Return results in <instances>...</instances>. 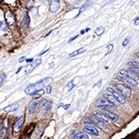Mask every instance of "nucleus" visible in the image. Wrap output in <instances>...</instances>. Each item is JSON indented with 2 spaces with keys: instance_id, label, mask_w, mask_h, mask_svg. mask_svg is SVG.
<instances>
[{
  "instance_id": "22",
  "label": "nucleus",
  "mask_w": 139,
  "mask_h": 139,
  "mask_svg": "<svg viewBox=\"0 0 139 139\" xmlns=\"http://www.w3.org/2000/svg\"><path fill=\"white\" fill-rule=\"evenodd\" d=\"M104 31H105L104 27H103V26H99V27H97L95 30V33L97 36H100V35L104 32Z\"/></svg>"
},
{
  "instance_id": "38",
  "label": "nucleus",
  "mask_w": 139,
  "mask_h": 139,
  "mask_svg": "<svg viewBox=\"0 0 139 139\" xmlns=\"http://www.w3.org/2000/svg\"><path fill=\"white\" fill-rule=\"evenodd\" d=\"M70 107V104H68V105H65L64 106V109H68V108Z\"/></svg>"
},
{
  "instance_id": "28",
  "label": "nucleus",
  "mask_w": 139,
  "mask_h": 139,
  "mask_svg": "<svg viewBox=\"0 0 139 139\" xmlns=\"http://www.w3.org/2000/svg\"><path fill=\"white\" fill-rule=\"evenodd\" d=\"M45 94V91H44V89H40V90H37V91H35L34 92V94L32 95H44Z\"/></svg>"
},
{
  "instance_id": "18",
  "label": "nucleus",
  "mask_w": 139,
  "mask_h": 139,
  "mask_svg": "<svg viewBox=\"0 0 139 139\" xmlns=\"http://www.w3.org/2000/svg\"><path fill=\"white\" fill-rule=\"evenodd\" d=\"M130 65H131V69H130V71H131L134 75L139 76V64L135 63L134 61H132V62H130Z\"/></svg>"
},
{
  "instance_id": "25",
  "label": "nucleus",
  "mask_w": 139,
  "mask_h": 139,
  "mask_svg": "<svg viewBox=\"0 0 139 139\" xmlns=\"http://www.w3.org/2000/svg\"><path fill=\"white\" fill-rule=\"evenodd\" d=\"M7 129L6 127H2L1 126V128H0V139H3L5 137V135L7 134Z\"/></svg>"
},
{
  "instance_id": "8",
  "label": "nucleus",
  "mask_w": 139,
  "mask_h": 139,
  "mask_svg": "<svg viewBox=\"0 0 139 139\" xmlns=\"http://www.w3.org/2000/svg\"><path fill=\"white\" fill-rule=\"evenodd\" d=\"M5 20L8 26H12L15 23V16L11 11H6L5 13Z\"/></svg>"
},
{
  "instance_id": "13",
  "label": "nucleus",
  "mask_w": 139,
  "mask_h": 139,
  "mask_svg": "<svg viewBox=\"0 0 139 139\" xmlns=\"http://www.w3.org/2000/svg\"><path fill=\"white\" fill-rule=\"evenodd\" d=\"M83 131L85 133H87V134H92V135H95V136L99 135L98 130H97V128L93 127V126H87V125H85V126L83 127Z\"/></svg>"
},
{
  "instance_id": "20",
  "label": "nucleus",
  "mask_w": 139,
  "mask_h": 139,
  "mask_svg": "<svg viewBox=\"0 0 139 139\" xmlns=\"http://www.w3.org/2000/svg\"><path fill=\"white\" fill-rule=\"evenodd\" d=\"M35 91H37V89H36V86H35V84L33 83V84H30V85L28 86L25 90H24V92H25L26 95H32L33 94H34Z\"/></svg>"
},
{
  "instance_id": "7",
  "label": "nucleus",
  "mask_w": 139,
  "mask_h": 139,
  "mask_svg": "<svg viewBox=\"0 0 139 139\" xmlns=\"http://www.w3.org/2000/svg\"><path fill=\"white\" fill-rule=\"evenodd\" d=\"M119 81L123 82V83H126L128 85H132V86H136L138 84V82L134 79H131V78H127V77H123V76H119L117 78Z\"/></svg>"
},
{
  "instance_id": "11",
  "label": "nucleus",
  "mask_w": 139,
  "mask_h": 139,
  "mask_svg": "<svg viewBox=\"0 0 139 139\" xmlns=\"http://www.w3.org/2000/svg\"><path fill=\"white\" fill-rule=\"evenodd\" d=\"M24 119H25V116L22 115L21 117H20V118L17 120V121L15 123V124H14L13 126V130L15 133H18L20 130H21V126H22L23 123H24Z\"/></svg>"
},
{
  "instance_id": "2",
  "label": "nucleus",
  "mask_w": 139,
  "mask_h": 139,
  "mask_svg": "<svg viewBox=\"0 0 139 139\" xmlns=\"http://www.w3.org/2000/svg\"><path fill=\"white\" fill-rule=\"evenodd\" d=\"M40 107L42 108V112L46 116H47L51 111V108H52V101L46 98H43L40 101Z\"/></svg>"
},
{
  "instance_id": "1",
  "label": "nucleus",
  "mask_w": 139,
  "mask_h": 139,
  "mask_svg": "<svg viewBox=\"0 0 139 139\" xmlns=\"http://www.w3.org/2000/svg\"><path fill=\"white\" fill-rule=\"evenodd\" d=\"M114 88L116 90L120 93V95H123L124 97H130L132 95V91L128 86L124 85V84H121V83H117V84H114Z\"/></svg>"
},
{
  "instance_id": "19",
  "label": "nucleus",
  "mask_w": 139,
  "mask_h": 139,
  "mask_svg": "<svg viewBox=\"0 0 139 139\" xmlns=\"http://www.w3.org/2000/svg\"><path fill=\"white\" fill-rule=\"evenodd\" d=\"M19 107H20V105H19L18 102H15L13 104L7 106V108H5L4 111L5 112H13V111H16L19 109Z\"/></svg>"
},
{
  "instance_id": "36",
  "label": "nucleus",
  "mask_w": 139,
  "mask_h": 139,
  "mask_svg": "<svg viewBox=\"0 0 139 139\" xmlns=\"http://www.w3.org/2000/svg\"><path fill=\"white\" fill-rule=\"evenodd\" d=\"M77 37H78V35H76V36H74V37H72V38H71V39L69 40V43H71V42H72L74 39H76Z\"/></svg>"
},
{
  "instance_id": "5",
  "label": "nucleus",
  "mask_w": 139,
  "mask_h": 139,
  "mask_svg": "<svg viewBox=\"0 0 139 139\" xmlns=\"http://www.w3.org/2000/svg\"><path fill=\"white\" fill-rule=\"evenodd\" d=\"M71 137L72 139H90L88 134L84 132H81L78 130H72L71 131Z\"/></svg>"
},
{
  "instance_id": "23",
  "label": "nucleus",
  "mask_w": 139,
  "mask_h": 139,
  "mask_svg": "<svg viewBox=\"0 0 139 139\" xmlns=\"http://www.w3.org/2000/svg\"><path fill=\"white\" fill-rule=\"evenodd\" d=\"M83 123H84V124H85V125H87V126H93V125L95 124V123H94V120H91L90 118H85V119H83Z\"/></svg>"
},
{
  "instance_id": "41",
  "label": "nucleus",
  "mask_w": 139,
  "mask_h": 139,
  "mask_svg": "<svg viewBox=\"0 0 139 139\" xmlns=\"http://www.w3.org/2000/svg\"><path fill=\"white\" fill-rule=\"evenodd\" d=\"M2 25H3V23H2V21H0V29H1V27H2Z\"/></svg>"
},
{
  "instance_id": "33",
  "label": "nucleus",
  "mask_w": 139,
  "mask_h": 139,
  "mask_svg": "<svg viewBox=\"0 0 139 139\" xmlns=\"http://www.w3.org/2000/svg\"><path fill=\"white\" fill-rule=\"evenodd\" d=\"M134 25H139V16L134 20Z\"/></svg>"
},
{
  "instance_id": "17",
  "label": "nucleus",
  "mask_w": 139,
  "mask_h": 139,
  "mask_svg": "<svg viewBox=\"0 0 139 139\" xmlns=\"http://www.w3.org/2000/svg\"><path fill=\"white\" fill-rule=\"evenodd\" d=\"M38 104H39V101L38 100H32L29 104V107H28V110H29V113L32 114L35 111L36 108L38 107Z\"/></svg>"
},
{
  "instance_id": "37",
  "label": "nucleus",
  "mask_w": 139,
  "mask_h": 139,
  "mask_svg": "<svg viewBox=\"0 0 139 139\" xmlns=\"http://www.w3.org/2000/svg\"><path fill=\"white\" fill-rule=\"evenodd\" d=\"M26 61H27L28 63L32 62V58H29V59H28V58H27V59H26Z\"/></svg>"
},
{
  "instance_id": "30",
  "label": "nucleus",
  "mask_w": 139,
  "mask_h": 139,
  "mask_svg": "<svg viewBox=\"0 0 139 139\" xmlns=\"http://www.w3.org/2000/svg\"><path fill=\"white\" fill-rule=\"evenodd\" d=\"M74 86H75V85H74V83H72V82H71V83H70L69 84H68V85H67V89H68V91H71V90H72V88H73Z\"/></svg>"
},
{
  "instance_id": "40",
  "label": "nucleus",
  "mask_w": 139,
  "mask_h": 139,
  "mask_svg": "<svg viewBox=\"0 0 139 139\" xmlns=\"http://www.w3.org/2000/svg\"><path fill=\"white\" fill-rule=\"evenodd\" d=\"M84 32H85V30H82L81 31V33H80V34H83V33H84Z\"/></svg>"
},
{
  "instance_id": "15",
  "label": "nucleus",
  "mask_w": 139,
  "mask_h": 139,
  "mask_svg": "<svg viewBox=\"0 0 139 139\" xmlns=\"http://www.w3.org/2000/svg\"><path fill=\"white\" fill-rule=\"evenodd\" d=\"M105 98L109 100V101L110 102L111 104L113 105L114 107H119V106H120V103H119V101L116 99L113 95H111L110 93H106V94H105Z\"/></svg>"
},
{
  "instance_id": "21",
  "label": "nucleus",
  "mask_w": 139,
  "mask_h": 139,
  "mask_svg": "<svg viewBox=\"0 0 139 139\" xmlns=\"http://www.w3.org/2000/svg\"><path fill=\"white\" fill-rule=\"evenodd\" d=\"M84 52H85V48L82 47V48L77 49L76 51H74V52H72V53L70 54V57H71V58H73V57H76V56H78V55H81V54L84 53Z\"/></svg>"
},
{
  "instance_id": "29",
  "label": "nucleus",
  "mask_w": 139,
  "mask_h": 139,
  "mask_svg": "<svg viewBox=\"0 0 139 139\" xmlns=\"http://www.w3.org/2000/svg\"><path fill=\"white\" fill-rule=\"evenodd\" d=\"M112 48H113V46H112V45H111V44H109V46H108V51H107V52H106V56H107V55H109V54L110 53L111 50H112Z\"/></svg>"
},
{
  "instance_id": "27",
  "label": "nucleus",
  "mask_w": 139,
  "mask_h": 139,
  "mask_svg": "<svg viewBox=\"0 0 139 139\" xmlns=\"http://www.w3.org/2000/svg\"><path fill=\"white\" fill-rule=\"evenodd\" d=\"M5 80H6V74L4 72H1L0 73V85H2L3 83H4Z\"/></svg>"
},
{
  "instance_id": "14",
  "label": "nucleus",
  "mask_w": 139,
  "mask_h": 139,
  "mask_svg": "<svg viewBox=\"0 0 139 139\" xmlns=\"http://www.w3.org/2000/svg\"><path fill=\"white\" fill-rule=\"evenodd\" d=\"M40 63H41V59H40V58H37V59H35L34 61H32V63H31V64L29 65V67L27 68L25 73L26 74L31 73V72H32V71L37 67V66H39Z\"/></svg>"
},
{
  "instance_id": "4",
  "label": "nucleus",
  "mask_w": 139,
  "mask_h": 139,
  "mask_svg": "<svg viewBox=\"0 0 139 139\" xmlns=\"http://www.w3.org/2000/svg\"><path fill=\"white\" fill-rule=\"evenodd\" d=\"M95 106L98 107V108H102L103 109H110V108H113V105L111 104L110 102L106 98H100V99H97L95 102Z\"/></svg>"
},
{
  "instance_id": "9",
  "label": "nucleus",
  "mask_w": 139,
  "mask_h": 139,
  "mask_svg": "<svg viewBox=\"0 0 139 139\" xmlns=\"http://www.w3.org/2000/svg\"><path fill=\"white\" fill-rule=\"evenodd\" d=\"M60 7V0H51L49 5V10L52 13H55Z\"/></svg>"
},
{
  "instance_id": "3",
  "label": "nucleus",
  "mask_w": 139,
  "mask_h": 139,
  "mask_svg": "<svg viewBox=\"0 0 139 139\" xmlns=\"http://www.w3.org/2000/svg\"><path fill=\"white\" fill-rule=\"evenodd\" d=\"M107 90L109 91L111 95H113L116 99L118 100L120 104H124V103H125V97H123V95H120V93L116 90L114 87H108V88H107Z\"/></svg>"
},
{
  "instance_id": "35",
  "label": "nucleus",
  "mask_w": 139,
  "mask_h": 139,
  "mask_svg": "<svg viewBox=\"0 0 139 139\" xmlns=\"http://www.w3.org/2000/svg\"><path fill=\"white\" fill-rule=\"evenodd\" d=\"M24 60H25V57H21V58H20V59H19V61H20V62H23V61H24Z\"/></svg>"
},
{
  "instance_id": "26",
  "label": "nucleus",
  "mask_w": 139,
  "mask_h": 139,
  "mask_svg": "<svg viewBox=\"0 0 139 139\" xmlns=\"http://www.w3.org/2000/svg\"><path fill=\"white\" fill-rule=\"evenodd\" d=\"M33 127H34V124L33 123H32V124H30V126L29 127H26V129H25V133H24V135H29V134H31V132L32 131V129H33Z\"/></svg>"
},
{
  "instance_id": "34",
  "label": "nucleus",
  "mask_w": 139,
  "mask_h": 139,
  "mask_svg": "<svg viewBox=\"0 0 139 139\" xmlns=\"http://www.w3.org/2000/svg\"><path fill=\"white\" fill-rule=\"evenodd\" d=\"M128 43H129V39H128V38H126V39L124 40V42H123V46H127Z\"/></svg>"
},
{
  "instance_id": "39",
  "label": "nucleus",
  "mask_w": 139,
  "mask_h": 139,
  "mask_svg": "<svg viewBox=\"0 0 139 139\" xmlns=\"http://www.w3.org/2000/svg\"><path fill=\"white\" fill-rule=\"evenodd\" d=\"M51 32H52V31H50V32H47V33H46V35H45V37H46V36H48V35H49V34H50Z\"/></svg>"
},
{
  "instance_id": "16",
  "label": "nucleus",
  "mask_w": 139,
  "mask_h": 139,
  "mask_svg": "<svg viewBox=\"0 0 139 139\" xmlns=\"http://www.w3.org/2000/svg\"><path fill=\"white\" fill-rule=\"evenodd\" d=\"M94 123H95V125H97L99 128H102V129H108V128H109V125H108L107 120H100V119L95 118V120H94Z\"/></svg>"
},
{
  "instance_id": "6",
  "label": "nucleus",
  "mask_w": 139,
  "mask_h": 139,
  "mask_svg": "<svg viewBox=\"0 0 139 139\" xmlns=\"http://www.w3.org/2000/svg\"><path fill=\"white\" fill-rule=\"evenodd\" d=\"M52 81H53V79L52 78H45V79H43V80L38 81L36 83H34V84H35V86H36L37 90H40V89H43V87H45V86L48 85Z\"/></svg>"
},
{
  "instance_id": "24",
  "label": "nucleus",
  "mask_w": 139,
  "mask_h": 139,
  "mask_svg": "<svg viewBox=\"0 0 139 139\" xmlns=\"http://www.w3.org/2000/svg\"><path fill=\"white\" fill-rule=\"evenodd\" d=\"M29 21H30V17H29V14L26 12L25 17H24V22H23V24H22L23 28H26L28 25H29Z\"/></svg>"
},
{
  "instance_id": "10",
  "label": "nucleus",
  "mask_w": 139,
  "mask_h": 139,
  "mask_svg": "<svg viewBox=\"0 0 139 139\" xmlns=\"http://www.w3.org/2000/svg\"><path fill=\"white\" fill-rule=\"evenodd\" d=\"M101 113L103 114V115H104L108 120H113V121L117 120L119 118L118 115H116V114H114L113 112H111V111H109V110H107V109H103Z\"/></svg>"
},
{
  "instance_id": "32",
  "label": "nucleus",
  "mask_w": 139,
  "mask_h": 139,
  "mask_svg": "<svg viewBox=\"0 0 139 139\" xmlns=\"http://www.w3.org/2000/svg\"><path fill=\"white\" fill-rule=\"evenodd\" d=\"M87 7V5H86V4H85V5H83V7H81V9H80V11H79V13H78V14H77V16H76V17H78V16H79V15H80V14H81V13H82V12H83V9H84V8H85V7Z\"/></svg>"
},
{
  "instance_id": "31",
  "label": "nucleus",
  "mask_w": 139,
  "mask_h": 139,
  "mask_svg": "<svg viewBox=\"0 0 139 139\" xmlns=\"http://www.w3.org/2000/svg\"><path fill=\"white\" fill-rule=\"evenodd\" d=\"M51 91H52V86L47 85V87H46V94H50Z\"/></svg>"
},
{
  "instance_id": "12",
  "label": "nucleus",
  "mask_w": 139,
  "mask_h": 139,
  "mask_svg": "<svg viewBox=\"0 0 139 139\" xmlns=\"http://www.w3.org/2000/svg\"><path fill=\"white\" fill-rule=\"evenodd\" d=\"M119 74H120V76L127 77V78H131V79L136 80V75H134L130 70L129 71H127V70H120V72H119Z\"/></svg>"
}]
</instances>
